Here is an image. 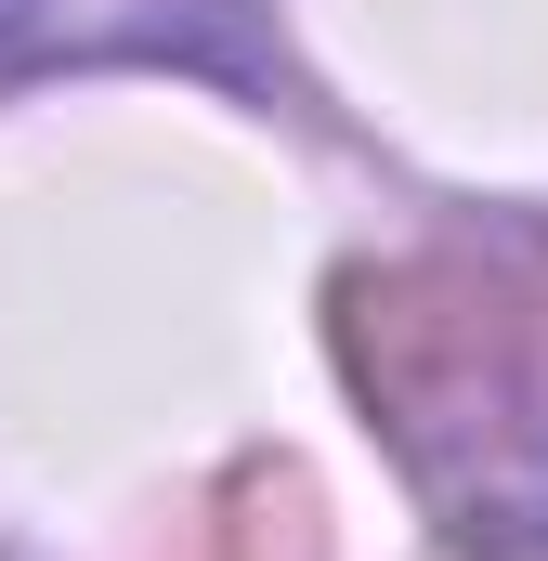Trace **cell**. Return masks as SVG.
<instances>
[{
    "label": "cell",
    "mask_w": 548,
    "mask_h": 561,
    "mask_svg": "<svg viewBox=\"0 0 548 561\" xmlns=\"http://www.w3.org/2000/svg\"><path fill=\"white\" fill-rule=\"evenodd\" d=\"M353 366L470 523H548V236L353 287Z\"/></svg>",
    "instance_id": "1"
},
{
    "label": "cell",
    "mask_w": 548,
    "mask_h": 561,
    "mask_svg": "<svg viewBox=\"0 0 548 561\" xmlns=\"http://www.w3.org/2000/svg\"><path fill=\"white\" fill-rule=\"evenodd\" d=\"M26 13H39V0H0V26H26Z\"/></svg>",
    "instance_id": "2"
}]
</instances>
